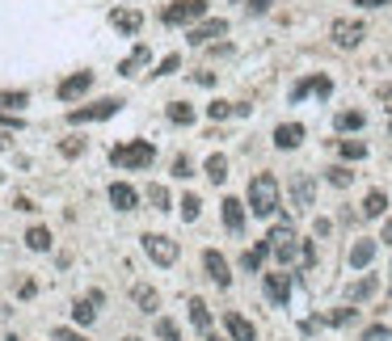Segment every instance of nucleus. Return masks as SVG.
<instances>
[{"mask_svg": "<svg viewBox=\"0 0 392 341\" xmlns=\"http://www.w3.org/2000/svg\"><path fill=\"white\" fill-rule=\"evenodd\" d=\"M258 219H270L274 211H279V181H274V173H258L253 181H249V202H245Z\"/></svg>", "mask_w": 392, "mask_h": 341, "instance_id": "f257e3e1", "label": "nucleus"}, {"mask_svg": "<svg viewBox=\"0 0 392 341\" xmlns=\"http://www.w3.org/2000/svg\"><path fill=\"white\" fill-rule=\"evenodd\" d=\"M110 160H114L118 169H148V165L156 160V148H152L148 139H127V143L110 148Z\"/></svg>", "mask_w": 392, "mask_h": 341, "instance_id": "f03ea898", "label": "nucleus"}, {"mask_svg": "<svg viewBox=\"0 0 392 341\" xmlns=\"http://www.w3.org/2000/svg\"><path fill=\"white\" fill-rule=\"evenodd\" d=\"M118 110H122V101H118V97H101V101H93V105L68 110V122H72V127H80V122H101V118H114Z\"/></svg>", "mask_w": 392, "mask_h": 341, "instance_id": "7ed1b4c3", "label": "nucleus"}, {"mask_svg": "<svg viewBox=\"0 0 392 341\" xmlns=\"http://www.w3.org/2000/svg\"><path fill=\"white\" fill-rule=\"evenodd\" d=\"M203 17H207V0H173L160 13L165 25H190V21H203Z\"/></svg>", "mask_w": 392, "mask_h": 341, "instance_id": "20e7f679", "label": "nucleus"}, {"mask_svg": "<svg viewBox=\"0 0 392 341\" xmlns=\"http://www.w3.org/2000/svg\"><path fill=\"white\" fill-rule=\"evenodd\" d=\"M329 38H334V46L350 51V46H359V42L367 38V25H363V21H355V17H338V21L329 25Z\"/></svg>", "mask_w": 392, "mask_h": 341, "instance_id": "39448f33", "label": "nucleus"}, {"mask_svg": "<svg viewBox=\"0 0 392 341\" xmlns=\"http://www.w3.org/2000/svg\"><path fill=\"white\" fill-rule=\"evenodd\" d=\"M139 240H144V253H148L156 266H173V262H177V253H182V249H177V240L156 236V232H144Z\"/></svg>", "mask_w": 392, "mask_h": 341, "instance_id": "423d86ee", "label": "nucleus"}, {"mask_svg": "<svg viewBox=\"0 0 392 341\" xmlns=\"http://www.w3.org/2000/svg\"><path fill=\"white\" fill-rule=\"evenodd\" d=\"M262 287H266V295H270V304H291V274L287 270H279V274H266L262 278Z\"/></svg>", "mask_w": 392, "mask_h": 341, "instance_id": "0eeeda50", "label": "nucleus"}, {"mask_svg": "<svg viewBox=\"0 0 392 341\" xmlns=\"http://www.w3.org/2000/svg\"><path fill=\"white\" fill-rule=\"evenodd\" d=\"M89 89H93V72H72L68 80H59L55 93H59V101H76V97L89 93Z\"/></svg>", "mask_w": 392, "mask_h": 341, "instance_id": "6e6552de", "label": "nucleus"}, {"mask_svg": "<svg viewBox=\"0 0 392 341\" xmlns=\"http://www.w3.org/2000/svg\"><path fill=\"white\" fill-rule=\"evenodd\" d=\"M220 34H228V21H224V17H207V21H198V25L190 30V42L203 46V42H211V38H220Z\"/></svg>", "mask_w": 392, "mask_h": 341, "instance_id": "1a4fd4ad", "label": "nucleus"}, {"mask_svg": "<svg viewBox=\"0 0 392 341\" xmlns=\"http://www.w3.org/2000/svg\"><path fill=\"white\" fill-rule=\"evenodd\" d=\"M312 194H317V181H312L308 173H300V177L291 181V207H296V211H308V207H312Z\"/></svg>", "mask_w": 392, "mask_h": 341, "instance_id": "9d476101", "label": "nucleus"}, {"mask_svg": "<svg viewBox=\"0 0 392 341\" xmlns=\"http://www.w3.org/2000/svg\"><path fill=\"white\" fill-rule=\"evenodd\" d=\"M203 266H207V278L215 283V287H232V274H228V262L215 253V249H207L203 253Z\"/></svg>", "mask_w": 392, "mask_h": 341, "instance_id": "9b49d317", "label": "nucleus"}, {"mask_svg": "<svg viewBox=\"0 0 392 341\" xmlns=\"http://www.w3.org/2000/svg\"><path fill=\"white\" fill-rule=\"evenodd\" d=\"M308 93H321V97H329V93H334V80H329V76H308V80H300V84L291 89V101H304Z\"/></svg>", "mask_w": 392, "mask_h": 341, "instance_id": "f8f14e48", "label": "nucleus"}, {"mask_svg": "<svg viewBox=\"0 0 392 341\" xmlns=\"http://www.w3.org/2000/svg\"><path fill=\"white\" fill-rule=\"evenodd\" d=\"M224 329H228L232 341H258V329H253L241 312H224Z\"/></svg>", "mask_w": 392, "mask_h": 341, "instance_id": "ddd939ff", "label": "nucleus"}, {"mask_svg": "<svg viewBox=\"0 0 392 341\" xmlns=\"http://www.w3.org/2000/svg\"><path fill=\"white\" fill-rule=\"evenodd\" d=\"M220 215H224V228L228 232H245V202L241 198H224Z\"/></svg>", "mask_w": 392, "mask_h": 341, "instance_id": "4468645a", "label": "nucleus"}, {"mask_svg": "<svg viewBox=\"0 0 392 341\" xmlns=\"http://www.w3.org/2000/svg\"><path fill=\"white\" fill-rule=\"evenodd\" d=\"M97 304H101V291H89L84 300H76L72 321H76V325H93V321H97Z\"/></svg>", "mask_w": 392, "mask_h": 341, "instance_id": "2eb2a0df", "label": "nucleus"}, {"mask_svg": "<svg viewBox=\"0 0 392 341\" xmlns=\"http://www.w3.org/2000/svg\"><path fill=\"white\" fill-rule=\"evenodd\" d=\"M304 143V127L300 122H283V127H274V148H300Z\"/></svg>", "mask_w": 392, "mask_h": 341, "instance_id": "dca6fc26", "label": "nucleus"}, {"mask_svg": "<svg viewBox=\"0 0 392 341\" xmlns=\"http://www.w3.org/2000/svg\"><path fill=\"white\" fill-rule=\"evenodd\" d=\"M110 202H114L118 211H135V202H139V194H135V190H131L127 181H114V186H110Z\"/></svg>", "mask_w": 392, "mask_h": 341, "instance_id": "f3484780", "label": "nucleus"}, {"mask_svg": "<svg viewBox=\"0 0 392 341\" xmlns=\"http://www.w3.org/2000/svg\"><path fill=\"white\" fill-rule=\"evenodd\" d=\"M110 21H114V30H122V34H135V30L144 25V17H139L135 8H114Z\"/></svg>", "mask_w": 392, "mask_h": 341, "instance_id": "a211bd4d", "label": "nucleus"}, {"mask_svg": "<svg viewBox=\"0 0 392 341\" xmlns=\"http://www.w3.org/2000/svg\"><path fill=\"white\" fill-rule=\"evenodd\" d=\"M372 257H376V240H355V245H350V266H355V270H367Z\"/></svg>", "mask_w": 392, "mask_h": 341, "instance_id": "6ab92c4d", "label": "nucleus"}, {"mask_svg": "<svg viewBox=\"0 0 392 341\" xmlns=\"http://www.w3.org/2000/svg\"><path fill=\"white\" fill-rule=\"evenodd\" d=\"M372 295H376V278H372V274H363V278H355V283L346 287V300H350V304H363V300H372Z\"/></svg>", "mask_w": 392, "mask_h": 341, "instance_id": "aec40b11", "label": "nucleus"}, {"mask_svg": "<svg viewBox=\"0 0 392 341\" xmlns=\"http://www.w3.org/2000/svg\"><path fill=\"white\" fill-rule=\"evenodd\" d=\"M190 325H194L203 337H211V312H207V304H203L198 295L190 300Z\"/></svg>", "mask_w": 392, "mask_h": 341, "instance_id": "412c9836", "label": "nucleus"}, {"mask_svg": "<svg viewBox=\"0 0 392 341\" xmlns=\"http://www.w3.org/2000/svg\"><path fill=\"white\" fill-rule=\"evenodd\" d=\"M334 122H338V131H363L367 127V114L363 110H342Z\"/></svg>", "mask_w": 392, "mask_h": 341, "instance_id": "4be33fe9", "label": "nucleus"}, {"mask_svg": "<svg viewBox=\"0 0 392 341\" xmlns=\"http://www.w3.org/2000/svg\"><path fill=\"white\" fill-rule=\"evenodd\" d=\"M384 207H388V194H384V190H372V194L363 198V215H367V219H380Z\"/></svg>", "mask_w": 392, "mask_h": 341, "instance_id": "5701e85b", "label": "nucleus"}, {"mask_svg": "<svg viewBox=\"0 0 392 341\" xmlns=\"http://www.w3.org/2000/svg\"><path fill=\"white\" fill-rule=\"evenodd\" d=\"M270 253H274V245H270V240H262L258 249H249V253L241 257V266H245V270H262V262H266Z\"/></svg>", "mask_w": 392, "mask_h": 341, "instance_id": "b1692460", "label": "nucleus"}, {"mask_svg": "<svg viewBox=\"0 0 392 341\" xmlns=\"http://www.w3.org/2000/svg\"><path fill=\"white\" fill-rule=\"evenodd\" d=\"M131 300L139 304V312H156V308H160V295H156L152 287H135V291H131Z\"/></svg>", "mask_w": 392, "mask_h": 341, "instance_id": "393cba45", "label": "nucleus"}, {"mask_svg": "<svg viewBox=\"0 0 392 341\" xmlns=\"http://www.w3.org/2000/svg\"><path fill=\"white\" fill-rule=\"evenodd\" d=\"M169 122L190 127V122H194V105H186V101H169Z\"/></svg>", "mask_w": 392, "mask_h": 341, "instance_id": "a878e982", "label": "nucleus"}, {"mask_svg": "<svg viewBox=\"0 0 392 341\" xmlns=\"http://www.w3.org/2000/svg\"><path fill=\"white\" fill-rule=\"evenodd\" d=\"M203 169H207V177H211V181H215V186H220V181H224V177H228V160H224V156H220V152H211V156H207V165H203Z\"/></svg>", "mask_w": 392, "mask_h": 341, "instance_id": "bb28decb", "label": "nucleus"}, {"mask_svg": "<svg viewBox=\"0 0 392 341\" xmlns=\"http://www.w3.org/2000/svg\"><path fill=\"white\" fill-rule=\"evenodd\" d=\"M274 257H279L283 266H300V240H283V245H274Z\"/></svg>", "mask_w": 392, "mask_h": 341, "instance_id": "cd10ccee", "label": "nucleus"}, {"mask_svg": "<svg viewBox=\"0 0 392 341\" xmlns=\"http://www.w3.org/2000/svg\"><path fill=\"white\" fill-rule=\"evenodd\" d=\"M270 245H283V240H296V224L291 219H279L274 228H270V236H266Z\"/></svg>", "mask_w": 392, "mask_h": 341, "instance_id": "c85d7f7f", "label": "nucleus"}, {"mask_svg": "<svg viewBox=\"0 0 392 341\" xmlns=\"http://www.w3.org/2000/svg\"><path fill=\"white\" fill-rule=\"evenodd\" d=\"M25 245H30L34 253H46V249H51V232H46V228H30V232H25Z\"/></svg>", "mask_w": 392, "mask_h": 341, "instance_id": "c756f323", "label": "nucleus"}, {"mask_svg": "<svg viewBox=\"0 0 392 341\" xmlns=\"http://www.w3.org/2000/svg\"><path fill=\"white\" fill-rule=\"evenodd\" d=\"M338 152H342L346 160H363V156H367V143H363V139H342Z\"/></svg>", "mask_w": 392, "mask_h": 341, "instance_id": "7c9ffc66", "label": "nucleus"}, {"mask_svg": "<svg viewBox=\"0 0 392 341\" xmlns=\"http://www.w3.org/2000/svg\"><path fill=\"white\" fill-rule=\"evenodd\" d=\"M144 59H148V46H135V51H131V55H127V59L118 63V72H122V76H131V72H135V67H139Z\"/></svg>", "mask_w": 392, "mask_h": 341, "instance_id": "2f4dec72", "label": "nucleus"}, {"mask_svg": "<svg viewBox=\"0 0 392 341\" xmlns=\"http://www.w3.org/2000/svg\"><path fill=\"white\" fill-rule=\"evenodd\" d=\"M325 177H329V186H338V190H346V186H350V181H355V173H350V169H346V165H334V169H329V173H325Z\"/></svg>", "mask_w": 392, "mask_h": 341, "instance_id": "473e14b6", "label": "nucleus"}, {"mask_svg": "<svg viewBox=\"0 0 392 341\" xmlns=\"http://www.w3.org/2000/svg\"><path fill=\"white\" fill-rule=\"evenodd\" d=\"M198 211H203L198 194H186V198H182V219H186V224H194V219H198Z\"/></svg>", "mask_w": 392, "mask_h": 341, "instance_id": "72a5a7b5", "label": "nucleus"}, {"mask_svg": "<svg viewBox=\"0 0 392 341\" xmlns=\"http://www.w3.org/2000/svg\"><path fill=\"white\" fill-rule=\"evenodd\" d=\"M317 266V240H300V270Z\"/></svg>", "mask_w": 392, "mask_h": 341, "instance_id": "f704fd0d", "label": "nucleus"}, {"mask_svg": "<svg viewBox=\"0 0 392 341\" xmlns=\"http://www.w3.org/2000/svg\"><path fill=\"white\" fill-rule=\"evenodd\" d=\"M156 333H160V341H182V333H177V325H173L169 316H160V321H156Z\"/></svg>", "mask_w": 392, "mask_h": 341, "instance_id": "c9c22d12", "label": "nucleus"}, {"mask_svg": "<svg viewBox=\"0 0 392 341\" xmlns=\"http://www.w3.org/2000/svg\"><path fill=\"white\" fill-rule=\"evenodd\" d=\"M207 114H211L215 122H224V118H232V114H236V105H228V101H211V105H207Z\"/></svg>", "mask_w": 392, "mask_h": 341, "instance_id": "e433bc0d", "label": "nucleus"}, {"mask_svg": "<svg viewBox=\"0 0 392 341\" xmlns=\"http://www.w3.org/2000/svg\"><path fill=\"white\" fill-rule=\"evenodd\" d=\"M148 202H152L156 211H169V190H165V186H152V190H148Z\"/></svg>", "mask_w": 392, "mask_h": 341, "instance_id": "4c0bfd02", "label": "nucleus"}, {"mask_svg": "<svg viewBox=\"0 0 392 341\" xmlns=\"http://www.w3.org/2000/svg\"><path fill=\"white\" fill-rule=\"evenodd\" d=\"M177 63H182L177 55H165V59H160V67H156V76H173V72H177Z\"/></svg>", "mask_w": 392, "mask_h": 341, "instance_id": "58836bf2", "label": "nucleus"}, {"mask_svg": "<svg viewBox=\"0 0 392 341\" xmlns=\"http://www.w3.org/2000/svg\"><path fill=\"white\" fill-rule=\"evenodd\" d=\"M350 321H355V308H342V312L325 316V325H350Z\"/></svg>", "mask_w": 392, "mask_h": 341, "instance_id": "ea45409f", "label": "nucleus"}, {"mask_svg": "<svg viewBox=\"0 0 392 341\" xmlns=\"http://www.w3.org/2000/svg\"><path fill=\"white\" fill-rule=\"evenodd\" d=\"M0 105L4 110H17V105H25V93H0Z\"/></svg>", "mask_w": 392, "mask_h": 341, "instance_id": "a19ab883", "label": "nucleus"}, {"mask_svg": "<svg viewBox=\"0 0 392 341\" xmlns=\"http://www.w3.org/2000/svg\"><path fill=\"white\" fill-rule=\"evenodd\" d=\"M388 337H392V329H384V325H376V329L363 333V341H388Z\"/></svg>", "mask_w": 392, "mask_h": 341, "instance_id": "79ce46f5", "label": "nucleus"}, {"mask_svg": "<svg viewBox=\"0 0 392 341\" xmlns=\"http://www.w3.org/2000/svg\"><path fill=\"white\" fill-rule=\"evenodd\" d=\"M173 177H190V156H177L173 160Z\"/></svg>", "mask_w": 392, "mask_h": 341, "instance_id": "37998d69", "label": "nucleus"}, {"mask_svg": "<svg viewBox=\"0 0 392 341\" xmlns=\"http://www.w3.org/2000/svg\"><path fill=\"white\" fill-rule=\"evenodd\" d=\"M80 152H84V143H80V139H68V143H63V156H80Z\"/></svg>", "mask_w": 392, "mask_h": 341, "instance_id": "c03bdc74", "label": "nucleus"}, {"mask_svg": "<svg viewBox=\"0 0 392 341\" xmlns=\"http://www.w3.org/2000/svg\"><path fill=\"white\" fill-rule=\"evenodd\" d=\"M55 341H84L76 329H55Z\"/></svg>", "mask_w": 392, "mask_h": 341, "instance_id": "a18cd8bd", "label": "nucleus"}, {"mask_svg": "<svg viewBox=\"0 0 392 341\" xmlns=\"http://www.w3.org/2000/svg\"><path fill=\"white\" fill-rule=\"evenodd\" d=\"M0 122H4L8 131H17V127H21V118H17V114H0Z\"/></svg>", "mask_w": 392, "mask_h": 341, "instance_id": "49530a36", "label": "nucleus"}, {"mask_svg": "<svg viewBox=\"0 0 392 341\" xmlns=\"http://www.w3.org/2000/svg\"><path fill=\"white\" fill-rule=\"evenodd\" d=\"M270 4H274V0H249V13H266Z\"/></svg>", "mask_w": 392, "mask_h": 341, "instance_id": "de8ad7c7", "label": "nucleus"}, {"mask_svg": "<svg viewBox=\"0 0 392 341\" xmlns=\"http://www.w3.org/2000/svg\"><path fill=\"white\" fill-rule=\"evenodd\" d=\"M359 8H384V4H392V0H355Z\"/></svg>", "mask_w": 392, "mask_h": 341, "instance_id": "09e8293b", "label": "nucleus"}, {"mask_svg": "<svg viewBox=\"0 0 392 341\" xmlns=\"http://www.w3.org/2000/svg\"><path fill=\"white\" fill-rule=\"evenodd\" d=\"M384 240H388V245H392V219H388V224H384Z\"/></svg>", "mask_w": 392, "mask_h": 341, "instance_id": "8fccbe9b", "label": "nucleus"}, {"mask_svg": "<svg viewBox=\"0 0 392 341\" xmlns=\"http://www.w3.org/2000/svg\"><path fill=\"white\" fill-rule=\"evenodd\" d=\"M4 143H8V135H0V148H4Z\"/></svg>", "mask_w": 392, "mask_h": 341, "instance_id": "3c124183", "label": "nucleus"}, {"mask_svg": "<svg viewBox=\"0 0 392 341\" xmlns=\"http://www.w3.org/2000/svg\"><path fill=\"white\" fill-rule=\"evenodd\" d=\"M207 341H224V337H207Z\"/></svg>", "mask_w": 392, "mask_h": 341, "instance_id": "603ef678", "label": "nucleus"}, {"mask_svg": "<svg viewBox=\"0 0 392 341\" xmlns=\"http://www.w3.org/2000/svg\"><path fill=\"white\" fill-rule=\"evenodd\" d=\"M388 135H392V122H388Z\"/></svg>", "mask_w": 392, "mask_h": 341, "instance_id": "864d4df0", "label": "nucleus"}, {"mask_svg": "<svg viewBox=\"0 0 392 341\" xmlns=\"http://www.w3.org/2000/svg\"><path fill=\"white\" fill-rule=\"evenodd\" d=\"M127 341H139V337H127Z\"/></svg>", "mask_w": 392, "mask_h": 341, "instance_id": "5fc2aeb1", "label": "nucleus"}]
</instances>
